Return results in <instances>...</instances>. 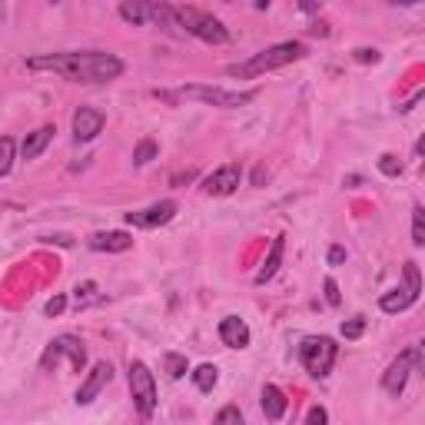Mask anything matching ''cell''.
<instances>
[{"instance_id": "obj_11", "label": "cell", "mask_w": 425, "mask_h": 425, "mask_svg": "<svg viewBox=\"0 0 425 425\" xmlns=\"http://www.w3.org/2000/svg\"><path fill=\"white\" fill-rule=\"evenodd\" d=\"M113 379V365L110 362H93V369L87 372V379L77 389V405H90L97 395L103 392V385Z\"/></svg>"}, {"instance_id": "obj_29", "label": "cell", "mask_w": 425, "mask_h": 425, "mask_svg": "<svg viewBox=\"0 0 425 425\" xmlns=\"http://www.w3.org/2000/svg\"><path fill=\"white\" fill-rule=\"evenodd\" d=\"M353 57H355L359 63H379V50H375V47H359Z\"/></svg>"}, {"instance_id": "obj_7", "label": "cell", "mask_w": 425, "mask_h": 425, "mask_svg": "<svg viewBox=\"0 0 425 425\" xmlns=\"http://www.w3.org/2000/svg\"><path fill=\"white\" fill-rule=\"evenodd\" d=\"M422 365V349L419 345H412V349H405L399 359H395L389 369H385V375H382V389L389 395H402V389H405V382H409V375L415 372Z\"/></svg>"}, {"instance_id": "obj_25", "label": "cell", "mask_w": 425, "mask_h": 425, "mask_svg": "<svg viewBox=\"0 0 425 425\" xmlns=\"http://www.w3.org/2000/svg\"><path fill=\"white\" fill-rule=\"evenodd\" d=\"M412 243L425 246V210L422 206H415L412 210Z\"/></svg>"}, {"instance_id": "obj_2", "label": "cell", "mask_w": 425, "mask_h": 425, "mask_svg": "<svg viewBox=\"0 0 425 425\" xmlns=\"http://www.w3.org/2000/svg\"><path fill=\"white\" fill-rule=\"evenodd\" d=\"M303 53H306V47L299 41H283V43H273V47L253 53L246 63H233V67H226V73H230V77H259V73L279 70V67H286V63L299 60Z\"/></svg>"}, {"instance_id": "obj_23", "label": "cell", "mask_w": 425, "mask_h": 425, "mask_svg": "<svg viewBox=\"0 0 425 425\" xmlns=\"http://www.w3.org/2000/svg\"><path fill=\"white\" fill-rule=\"evenodd\" d=\"M212 425H246V422H243V412H240L236 405H223V409L216 412V419H212Z\"/></svg>"}, {"instance_id": "obj_10", "label": "cell", "mask_w": 425, "mask_h": 425, "mask_svg": "<svg viewBox=\"0 0 425 425\" xmlns=\"http://www.w3.org/2000/svg\"><path fill=\"white\" fill-rule=\"evenodd\" d=\"M240 180H243V170H240L236 163H226V166L212 170L210 176L203 180V193H206V196H230V193H236Z\"/></svg>"}, {"instance_id": "obj_33", "label": "cell", "mask_w": 425, "mask_h": 425, "mask_svg": "<svg viewBox=\"0 0 425 425\" xmlns=\"http://www.w3.org/2000/svg\"><path fill=\"white\" fill-rule=\"evenodd\" d=\"M343 259H345V249H343V246H333V249H329V263L339 266Z\"/></svg>"}, {"instance_id": "obj_13", "label": "cell", "mask_w": 425, "mask_h": 425, "mask_svg": "<svg viewBox=\"0 0 425 425\" xmlns=\"http://www.w3.org/2000/svg\"><path fill=\"white\" fill-rule=\"evenodd\" d=\"M220 339H223L230 349H246L249 345V326L240 319V316H226L220 323Z\"/></svg>"}, {"instance_id": "obj_1", "label": "cell", "mask_w": 425, "mask_h": 425, "mask_svg": "<svg viewBox=\"0 0 425 425\" xmlns=\"http://www.w3.org/2000/svg\"><path fill=\"white\" fill-rule=\"evenodd\" d=\"M31 70H50L73 83H110L123 73V60L103 50H67V53H41L27 60Z\"/></svg>"}, {"instance_id": "obj_27", "label": "cell", "mask_w": 425, "mask_h": 425, "mask_svg": "<svg viewBox=\"0 0 425 425\" xmlns=\"http://www.w3.org/2000/svg\"><path fill=\"white\" fill-rule=\"evenodd\" d=\"M362 333H365V319H349V323H343V335H345V339H359Z\"/></svg>"}, {"instance_id": "obj_6", "label": "cell", "mask_w": 425, "mask_h": 425, "mask_svg": "<svg viewBox=\"0 0 425 425\" xmlns=\"http://www.w3.org/2000/svg\"><path fill=\"white\" fill-rule=\"evenodd\" d=\"M130 395H133V409L140 412V419H150L156 409V379L146 369V362H130Z\"/></svg>"}, {"instance_id": "obj_3", "label": "cell", "mask_w": 425, "mask_h": 425, "mask_svg": "<svg viewBox=\"0 0 425 425\" xmlns=\"http://www.w3.org/2000/svg\"><path fill=\"white\" fill-rule=\"evenodd\" d=\"M153 93L166 103L200 100L210 103V107H220V110H236V107H246V103L256 100L253 90H223V87H180V90H153Z\"/></svg>"}, {"instance_id": "obj_12", "label": "cell", "mask_w": 425, "mask_h": 425, "mask_svg": "<svg viewBox=\"0 0 425 425\" xmlns=\"http://www.w3.org/2000/svg\"><path fill=\"white\" fill-rule=\"evenodd\" d=\"M103 113L93 110V107H80V110L73 113V136H77V143H90L97 140L103 133Z\"/></svg>"}, {"instance_id": "obj_9", "label": "cell", "mask_w": 425, "mask_h": 425, "mask_svg": "<svg viewBox=\"0 0 425 425\" xmlns=\"http://www.w3.org/2000/svg\"><path fill=\"white\" fill-rule=\"evenodd\" d=\"M176 216V203L173 200H163V203H153L150 210H136V212H127V223L136 226V230H156V226H166Z\"/></svg>"}, {"instance_id": "obj_22", "label": "cell", "mask_w": 425, "mask_h": 425, "mask_svg": "<svg viewBox=\"0 0 425 425\" xmlns=\"http://www.w3.org/2000/svg\"><path fill=\"white\" fill-rule=\"evenodd\" d=\"M156 153H160V146L153 140H140L136 150H133V163H136V166H146L150 160H156Z\"/></svg>"}, {"instance_id": "obj_31", "label": "cell", "mask_w": 425, "mask_h": 425, "mask_svg": "<svg viewBox=\"0 0 425 425\" xmlns=\"http://www.w3.org/2000/svg\"><path fill=\"white\" fill-rule=\"evenodd\" d=\"M63 309H67V299H63V296H53L50 303L43 306V313H47V316H60Z\"/></svg>"}, {"instance_id": "obj_26", "label": "cell", "mask_w": 425, "mask_h": 425, "mask_svg": "<svg viewBox=\"0 0 425 425\" xmlns=\"http://www.w3.org/2000/svg\"><path fill=\"white\" fill-rule=\"evenodd\" d=\"M379 170H382L385 176H399V173H402V163H399V156H392V153H382V156H379Z\"/></svg>"}, {"instance_id": "obj_14", "label": "cell", "mask_w": 425, "mask_h": 425, "mask_svg": "<svg viewBox=\"0 0 425 425\" xmlns=\"http://www.w3.org/2000/svg\"><path fill=\"white\" fill-rule=\"evenodd\" d=\"M130 246H133V236L120 233V230H113V233H97L90 240V249H97V253H127Z\"/></svg>"}, {"instance_id": "obj_28", "label": "cell", "mask_w": 425, "mask_h": 425, "mask_svg": "<svg viewBox=\"0 0 425 425\" xmlns=\"http://www.w3.org/2000/svg\"><path fill=\"white\" fill-rule=\"evenodd\" d=\"M326 422H329V412H326L323 405H313L309 415H306V425H326Z\"/></svg>"}, {"instance_id": "obj_30", "label": "cell", "mask_w": 425, "mask_h": 425, "mask_svg": "<svg viewBox=\"0 0 425 425\" xmlns=\"http://www.w3.org/2000/svg\"><path fill=\"white\" fill-rule=\"evenodd\" d=\"M326 303L329 306H339L343 303V296H339V286H335V279H326Z\"/></svg>"}, {"instance_id": "obj_15", "label": "cell", "mask_w": 425, "mask_h": 425, "mask_svg": "<svg viewBox=\"0 0 425 425\" xmlns=\"http://www.w3.org/2000/svg\"><path fill=\"white\" fill-rule=\"evenodd\" d=\"M286 405H289V402H286V392L279 389V385H273V382L263 385V415H266V419H273V422H276V419H283Z\"/></svg>"}, {"instance_id": "obj_18", "label": "cell", "mask_w": 425, "mask_h": 425, "mask_svg": "<svg viewBox=\"0 0 425 425\" xmlns=\"http://www.w3.org/2000/svg\"><path fill=\"white\" fill-rule=\"evenodd\" d=\"M415 299H419V296H412L405 286H402V289H389V293L379 299V309H382V313H405Z\"/></svg>"}, {"instance_id": "obj_24", "label": "cell", "mask_w": 425, "mask_h": 425, "mask_svg": "<svg viewBox=\"0 0 425 425\" xmlns=\"http://www.w3.org/2000/svg\"><path fill=\"white\" fill-rule=\"evenodd\" d=\"M14 166V140L11 136H0V176H7Z\"/></svg>"}, {"instance_id": "obj_21", "label": "cell", "mask_w": 425, "mask_h": 425, "mask_svg": "<svg viewBox=\"0 0 425 425\" xmlns=\"http://www.w3.org/2000/svg\"><path fill=\"white\" fill-rule=\"evenodd\" d=\"M216 379H220V375H216V365H210V362L200 365V369L193 372V382H196V389H200V392H212Z\"/></svg>"}, {"instance_id": "obj_32", "label": "cell", "mask_w": 425, "mask_h": 425, "mask_svg": "<svg viewBox=\"0 0 425 425\" xmlns=\"http://www.w3.org/2000/svg\"><path fill=\"white\" fill-rule=\"evenodd\" d=\"M93 289H97V286H93V283H83V286H77V289H73V293H77V303H87V299H90V296H93Z\"/></svg>"}, {"instance_id": "obj_8", "label": "cell", "mask_w": 425, "mask_h": 425, "mask_svg": "<svg viewBox=\"0 0 425 425\" xmlns=\"http://www.w3.org/2000/svg\"><path fill=\"white\" fill-rule=\"evenodd\" d=\"M60 359H70V365L77 369V372L83 369V362H87V349H83V343L77 339V335H57V339L47 345L41 365H43V369H57Z\"/></svg>"}, {"instance_id": "obj_17", "label": "cell", "mask_w": 425, "mask_h": 425, "mask_svg": "<svg viewBox=\"0 0 425 425\" xmlns=\"http://www.w3.org/2000/svg\"><path fill=\"white\" fill-rule=\"evenodd\" d=\"M283 253H286V236H276L273 249H269V256H266V263H263V269L256 273V283L263 286L266 279H273L276 269H279V263H283Z\"/></svg>"}, {"instance_id": "obj_16", "label": "cell", "mask_w": 425, "mask_h": 425, "mask_svg": "<svg viewBox=\"0 0 425 425\" xmlns=\"http://www.w3.org/2000/svg\"><path fill=\"white\" fill-rule=\"evenodd\" d=\"M50 140H53V127H41V130L27 133V140H23V146H21V156L23 160H37V156L47 150Z\"/></svg>"}, {"instance_id": "obj_19", "label": "cell", "mask_w": 425, "mask_h": 425, "mask_svg": "<svg viewBox=\"0 0 425 425\" xmlns=\"http://www.w3.org/2000/svg\"><path fill=\"white\" fill-rule=\"evenodd\" d=\"M120 17L127 23H133V27H140V23L150 21V4H140V0H123L120 4Z\"/></svg>"}, {"instance_id": "obj_4", "label": "cell", "mask_w": 425, "mask_h": 425, "mask_svg": "<svg viewBox=\"0 0 425 425\" xmlns=\"http://www.w3.org/2000/svg\"><path fill=\"white\" fill-rule=\"evenodd\" d=\"M173 17L180 23V31L200 37L203 43H216V47H220V43L230 41V31L223 27V21L206 11H200V7H173Z\"/></svg>"}, {"instance_id": "obj_5", "label": "cell", "mask_w": 425, "mask_h": 425, "mask_svg": "<svg viewBox=\"0 0 425 425\" xmlns=\"http://www.w3.org/2000/svg\"><path fill=\"white\" fill-rule=\"evenodd\" d=\"M335 355H339V345H335L329 335H306L303 343H299V362H303L306 372L316 375V379H326V375H329Z\"/></svg>"}, {"instance_id": "obj_20", "label": "cell", "mask_w": 425, "mask_h": 425, "mask_svg": "<svg viewBox=\"0 0 425 425\" xmlns=\"http://www.w3.org/2000/svg\"><path fill=\"white\" fill-rule=\"evenodd\" d=\"M163 369H166L170 379H183L186 369H190V362H186V355H180V353H166L163 355Z\"/></svg>"}, {"instance_id": "obj_34", "label": "cell", "mask_w": 425, "mask_h": 425, "mask_svg": "<svg viewBox=\"0 0 425 425\" xmlns=\"http://www.w3.org/2000/svg\"><path fill=\"white\" fill-rule=\"evenodd\" d=\"M193 176H196V173H193V170H186V173H176V176H173V183H183V180L190 183Z\"/></svg>"}]
</instances>
